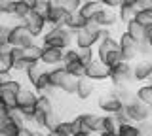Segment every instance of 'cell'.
Here are the masks:
<instances>
[{
    "label": "cell",
    "instance_id": "27",
    "mask_svg": "<svg viewBox=\"0 0 152 136\" xmlns=\"http://www.w3.org/2000/svg\"><path fill=\"white\" fill-rule=\"evenodd\" d=\"M135 98L139 102H142L145 106H152V79L150 83H146V85H141L139 89L135 91Z\"/></svg>",
    "mask_w": 152,
    "mask_h": 136
},
{
    "label": "cell",
    "instance_id": "15",
    "mask_svg": "<svg viewBox=\"0 0 152 136\" xmlns=\"http://www.w3.org/2000/svg\"><path fill=\"white\" fill-rule=\"evenodd\" d=\"M74 44H76V49H95L99 44L97 36H93L91 32H88L86 29L78 30L74 34Z\"/></svg>",
    "mask_w": 152,
    "mask_h": 136
},
{
    "label": "cell",
    "instance_id": "2",
    "mask_svg": "<svg viewBox=\"0 0 152 136\" xmlns=\"http://www.w3.org/2000/svg\"><path fill=\"white\" fill-rule=\"evenodd\" d=\"M40 40L44 47H55V49L66 51L74 44V34L65 27H55V29H48Z\"/></svg>",
    "mask_w": 152,
    "mask_h": 136
},
{
    "label": "cell",
    "instance_id": "49",
    "mask_svg": "<svg viewBox=\"0 0 152 136\" xmlns=\"http://www.w3.org/2000/svg\"><path fill=\"white\" fill-rule=\"evenodd\" d=\"M97 136H116V132H101V134H97Z\"/></svg>",
    "mask_w": 152,
    "mask_h": 136
},
{
    "label": "cell",
    "instance_id": "23",
    "mask_svg": "<svg viewBox=\"0 0 152 136\" xmlns=\"http://www.w3.org/2000/svg\"><path fill=\"white\" fill-rule=\"evenodd\" d=\"M95 93V87H93V81H89V79H78V87H76V96L80 98V100H88V98H91V95Z\"/></svg>",
    "mask_w": 152,
    "mask_h": 136
},
{
    "label": "cell",
    "instance_id": "16",
    "mask_svg": "<svg viewBox=\"0 0 152 136\" xmlns=\"http://www.w3.org/2000/svg\"><path fill=\"white\" fill-rule=\"evenodd\" d=\"M91 21H95L101 29H108V30H110V27L116 25V21H118V13L112 12V10H107V8H101Z\"/></svg>",
    "mask_w": 152,
    "mask_h": 136
},
{
    "label": "cell",
    "instance_id": "14",
    "mask_svg": "<svg viewBox=\"0 0 152 136\" xmlns=\"http://www.w3.org/2000/svg\"><path fill=\"white\" fill-rule=\"evenodd\" d=\"M63 59H65V49L44 47V55H42V63L40 64L55 68V66H61V64H63Z\"/></svg>",
    "mask_w": 152,
    "mask_h": 136
},
{
    "label": "cell",
    "instance_id": "31",
    "mask_svg": "<svg viewBox=\"0 0 152 136\" xmlns=\"http://www.w3.org/2000/svg\"><path fill=\"white\" fill-rule=\"evenodd\" d=\"M116 136H141V130L133 123H124V125H118Z\"/></svg>",
    "mask_w": 152,
    "mask_h": 136
},
{
    "label": "cell",
    "instance_id": "38",
    "mask_svg": "<svg viewBox=\"0 0 152 136\" xmlns=\"http://www.w3.org/2000/svg\"><path fill=\"white\" fill-rule=\"evenodd\" d=\"M78 57L86 66H88V64L95 59V49H78Z\"/></svg>",
    "mask_w": 152,
    "mask_h": 136
},
{
    "label": "cell",
    "instance_id": "48",
    "mask_svg": "<svg viewBox=\"0 0 152 136\" xmlns=\"http://www.w3.org/2000/svg\"><path fill=\"white\" fill-rule=\"evenodd\" d=\"M44 136H63V134H61V132H59V130H57V129H55V130H48V132H46Z\"/></svg>",
    "mask_w": 152,
    "mask_h": 136
},
{
    "label": "cell",
    "instance_id": "4",
    "mask_svg": "<svg viewBox=\"0 0 152 136\" xmlns=\"http://www.w3.org/2000/svg\"><path fill=\"white\" fill-rule=\"evenodd\" d=\"M32 44H36V38L28 32V29L23 23H17V25L12 27V32H10V47L27 49Z\"/></svg>",
    "mask_w": 152,
    "mask_h": 136
},
{
    "label": "cell",
    "instance_id": "41",
    "mask_svg": "<svg viewBox=\"0 0 152 136\" xmlns=\"http://www.w3.org/2000/svg\"><path fill=\"white\" fill-rule=\"evenodd\" d=\"M137 12H148L152 13V0H135Z\"/></svg>",
    "mask_w": 152,
    "mask_h": 136
},
{
    "label": "cell",
    "instance_id": "7",
    "mask_svg": "<svg viewBox=\"0 0 152 136\" xmlns=\"http://www.w3.org/2000/svg\"><path fill=\"white\" fill-rule=\"evenodd\" d=\"M114 87H126L129 81H133V64L131 63H122L110 70V79Z\"/></svg>",
    "mask_w": 152,
    "mask_h": 136
},
{
    "label": "cell",
    "instance_id": "34",
    "mask_svg": "<svg viewBox=\"0 0 152 136\" xmlns=\"http://www.w3.org/2000/svg\"><path fill=\"white\" fill-rule=\"evenodd\" d=\"M59 123H61V117L57 115L55 112H53V114H48L46 115V127H44L46 132H48V130H55L57 127H59Z\"/></svg>",
    "mask_w": 152,
    "mask_h": 136
},
{
    "label": "cell",
    "instance_id": "22",
    "mask_svg": "<svg viewBox=\"0 0 152 136\" xmlns=\"http://www.w3.org/2000/svg\"><path fill=\"white\" fill-rule=\"evenodd\" d=\"M48 72V68L44 66V64H32L31 68L25 72V76H27V81L32 85V89H34L36 85H38V81L42 79V76Z\"/></svg>",
    "mask_w": 152,
    "mask_h": 136
},
{
    "label": "cell",
    "instance_id": "28",
    "mask_svg": "<svg viewBox=\"0 0 152 136\" xmlns=\"http://www.w3.org/2000/svg\"><path fill=\"white\" fill-rule=\"evenodd\" d=\"M42 55H44V45L42 44H32L31 47L25 49V57L31 60L32 64H40L42 63Z\"/></svg>",
    "mask_w": 152,
    "mask_h": 136
},
{
    "label": "cell",
    "instance_id": "47",
    "mask_svg": "<svg viewBox=\"0 0 152 136\" xmlns=\"http://www.w3.org/2000/svg\"><path fill=\"white\" fill-rule=\"evenodd\" d=\"M23 136H44L42 132H38V130H31V129H25V132Z\"/></svg>",
    "mask_w": 152,
    "mask_h": 136
},
{
    "label": "cell",
    "instance_id": "45",
    "mask_svg": "<svg viewBox=\"0 0 152 136\" xmlns=\"http://www.w3.org/2000/svg\"><path fill=\"white\" fill-rule=\"evenodd\" d=\"M10 112H12V110H10V108H8L6 104H4L2 100H0V121L8 119V117H10Z\"/></svg>",
    "mask_w": 152,
    "mask_h": 136
},
{
    "label": "cell",
    "instance_id": "26",
    "mask_svg": "<svg viewBox=\"0 0 152 136\" xmlns=\"http://www.w3.org/2000/svg\"><path fill=\"white\" fill-rule=\"evenodd\" d=\"M126 32L131 36L135 42H139V44H142L145 42V34H146V29L145 27H141L137 21H131V23H127L126 25Z\"/></svg>",
    "mask_w": 152,
    "mask_h": 136
},
{
    "label": "cell",
    "instance_id": "51",
    "mask_svg": "<svg viewBox=\"0 0 152 136\" xmlns=\"http://www.w3.org/2000/svg\"><path fill=\"white\" fill-rule=\"evenodd\" d=\"M148 119H150V121H152V106H150V117H148Z\"/></svg>",
    "mask_w": 152,
    "mask_h": 136
},
{
    "label": "cell",
    "instance_id": "9",
    "mask_svg": "<svg viewBox=\"0 0 152 136\" xmlns=\"http://www.w3.org/2000/svg\"><path fill=\"white\" fill-rule=\"evenodd\" d=\"M66 17H69V12L63 8V2H51L50 10L46 13V23L50 29H55V27H65Z\"/></svg>",
    "mask_w": 152,
    "mask_h": 136
},
{
    "label": "cell",
    "instance_id": "37",
    "mask_svg": "<svg viewBox=\"0 0 152 136\" xmlns=\"http://www.w3.org/2000/svg\"><path fill=\"white\" fill-rule=\"evenodd\" d=\"M31 66H32V63L27 57H21V59H17L15 63H13V70H15V72H27ZM13 70H12V72H13Z\"/></svg>",
    "mask_w": 152,
    "mask_h": 136
},
{
    "label": "cell",
    "instance_id": "33",
    "mask_svg": "<svg viewBox=\"0 0 152 136\" xmlns=\"http://www.w3.org/2000/svg\"><path fill=\"white\" fill-rule=\"evenodd\" d=\"M135 21L139 23L141 27L148 29V27H152V13H148V12H137V15H135Z\"/></svg>",
    "mask_w": 152,
    "mask_h": 136
},
{
    "label": "cell",
    "instance_id": "21",
    "mask_svg": "<svg viewBox=\"0 0 152 136\" xmlns=\"http://www.w3.org/2000/svg\"><path fill=\"white\" fill-rule=\"evenodd\" d=\"M86 25H88V21H86L84 17L80 15L78 12H76V13H69V17H66V23H65V29H69L72 34H76L78 30L86 29Z\"/></svg>",
    "mask_w": 152,
    "mask_h": 136
},
{
    "label": "cell",
    "instance_id": "30",
    "mask_svg": "<svg viewBox=\"0 0 152 136\" xmlns=\"http://www.w3.org/2000/svg\"><path fill=\"white\" fill-rule=\"evenodd\" d=\"M0 66L6 70H13V55H12V47H0Z\"/></svg>",
    "mask_w": 152,
    "mask_h": 136
},
{
    "label": "cell",
    "instance_id": "36",
    "mask_svg": "<svg viewBox=\"0 0 152 136\" xmlns=\"http://www.w3.org/2000/svg\"><path fill=\"white\" fill-rule=\"evenodd\" d=\"M50 6H51L50 0H34V2H32V10L38 12L40 15H44V17H46L48 10H50Z\"/></svg>",
    "mask_w": 152,
    "mask_h": 136
},
{
    "label": "cell",
    "instance_id": "44",
    "mask_svg": "<svg viewBox=\"0 0 152 136\" xmlns=\"http://www.w3.org/2000/svg\"><path fill=\"white\" fill-rule=\"evenodd\" d=\"M10 79H12V70H6V68L0 66V85L6 83V81H10Z\"/></svg>",
    "mask_w": 152,
    "mask_h": 136
},
{
    "label": "cell",
    "instance_id": "24",
    "mask_svg": "<svg viewBox=\"0 0 152 136\" xmlns=\"http://www.w3.org/2000/svg\"><path fill=\"white\" fill-rule=\"evenodd\" d=\"M61 66L66 70V74H70V76H74V78H78V79L86 78V64L80 59L70 60V63H65V64H61Z\"/></svg>",
    "mask_w": 152,
    "mask_h": 136
},
{
    "label": "cell",
    "instance_id": "3",
    "mask_svg": "<svg viewBox=\"0 0 152 136\" xmlns=\"http://www.w3.org/2000/svg\"><path fill=\"white\" fill-rule=\"evenodd\" d=\"M36 102H38V93L34 89H21V93L17 95V104L15 108L19 110V114L25 117L27 123H32V117L36 112Z\"/></svg>",
    "mask_w": 152,
    "mask_h": 136
},
{
    "label": "cell",
    "instance_id": "39",
    "mask_svg": "<svg viewBox=\"0 0 152 136\" xmlns=\"http://www.w3.org/2000/svg\"><path fill=\"white\" fill-rule=\"evenodd\" d=\"M0 15H13V0H0Z\"/></svg>",
    "mask_w": 152,
    "mask_h": 136
},
{
    "label": "cell",
    "instance_id": "17",
    "mask_svg": "<svg viewBox=\"0 0 152 136\" xmlns=\"http://www.w3.org/2000/svg\"><path fill=\"white\" fill-rule=\"evenodd\" d=\"M137 15V6H135V0H122V6L118 8V19H120L124 25L135 21Z\"/></svg>",
    "mask_w": 152,
    "mask_h": 136
},
{
    "label": "cell",
    "instance_id": "20",
    "mask_svg": "<svg viewBox=\"0 0 152 136\" xmlns=\"http://www.w3.org/2000/svg\"><path fill=\"white\" fill-rule=\"evenodd\" d=\"M101 2H97V0H86V2H82V6H80L78 13L84 17L86 21H91L95 15H97V12L101 10Z\"/></svg>",
    "mask_w": 152,
    "mask_h": 136
},
{
    "label": "cell",
    "instance_id": "12",
    "mask_svg": "<svg viewBox=\"0 0 152 136\" xmlns=\"http://www.w3.org/2000/svg\"><path fill=\"white\" fill-rule=\"evenodd\" d=\"M82 127V132L88 134H101V115L97 114H80L76 115Z\"/></svg>",
    "mask_w": 152,
    "mask_h": 136
},
{
    "label": "cell",
    "instance_id": "25",
    "mask_svg": "<svg viewBox=\"0 0 152 136\" xmlns=\"http://www.w3.org/2000/svg\"><path fill=\"white\" fill-rule=\"evenodd\" d=\"M66 76V70L63 66H55V68H50L48 70V79H50V85L55 89V91H59V85L61 81H63V78Z\"/></svg>",
    "mask_w": 152,
    "mask_h": 136
},
{
    "label": "cell",
    "instance_id": "5",
    "mask_svg": "<svg viewBox=\"0 0 152 136\" xmlns=\"http://www.w3.org/2000/svg\"><path fill=\"white\" fill-rule=\"evenodd\" d=\"M124 114H126V117H127V121H129V123L141 125V123H145V121H148V117H150V108L145 106L142 102H139V100L135 98V100L127 102V104L124 106Z\"/></svg>",
    "mask_w": 152,
    "mask_h": 136
},
{
    "label": "cell",
    "instance_id": "10",
    "mask_svg": "<svg viewBox=\"0 0 152 136\" xmlns=\"http://www.w3.org/2000/svg\"><path fill=\"white\" fill-rule=\"evenodd\" d=\"M86 79H89V81H107V79H110V68L95 57L86 66Z\"/></svg>",
    "mask_w": 152,
    "mask_h": 136
},
{
    "label": "cell",
    "instance_id": "19",
    "mask_svg": "<svg viewBox=\"0 0 152 136\" xmlns=\"http://www.w3.org/2000/svg\"><path fill=\"white\" fill-rule=\"evenodd\" d=\"M32 2L34 0H13V17L23 23L25 17L32 12Z\"/></svg>",
    "mask_w": 152,
    "mask_h": 136
},
{
    "label": "cell",
    "instance_id": "43",
    "mask_svg": "<svg viewBox=\"0 0 152 136\" xmlns=\"http://www.w3.org/2000/svg\"><path fill=\"white\" fill-rule=\"evenodd\" d=\"M101 6L103 8H107V10H118V8L122 6V0H103L101 2Z\"/></svg>",
    "mask_w": 152,
    "mask_h": 136
},
{
    "label": "cell",
    "instance_id": "40",
    "mask_svg": "<svg viewBox=\"0 0 152 136\" xmlns=\"http://www.w3.org/2000/svg\"><path fill=\"white\" fill-rule=\"evenodd\" d=\"M80 6H82L80 0H63V8L69 13H76V12L80 10Z\"/></svg>",
    "mask_w": 152,
    "mask_h": 136
},
{
    "label": "cell",
    "instance_id": "29",
    "mask_svg": "<svg viewBox=\"0 0 152 136\" xmlns=\"http://www.w3.org/2000/svg\"><path fill=\"white\" fill-rule=\"evenodd\" d=\"M76 87H78V78L66 74L59 85V91H63L65 95H76Z\"/></svg>",
    "mask_w": 152,
    "mask_h": 136
},
{
    "label": "cell",
    "instance_id": "32",
    "mask_svg": "<svg viewBox=\"0 0 152 136\" xmlns=\"http://www.w3.org/2000/svg\"><path fill=\"white\" fill-rule=\"evenodd\" d=\"M36 112H40V114H53V102H51V98H46V96H38V102H36Z\"/></svg>",
    "mask_w": 152,
    "mask_h": 136
},
{
    "label": "cell",
    "instance_id": "13",
    "mask_svg": "<svg viewBox=\"0 0 152 136\" xmlns=\"http://www.w3.org/2000/svg\"><path fill=\"white\" fill-rule=\"evenodd\" d=\"M152 79V59H141L133 64V81H150Z\"/></svg>",
    "mask_w": 152,
    "mask_h": 136
},
{
    "label": "cell",
    "instance_id": "46",
    "mask_svg": "<svg viewBox=\"0 0 152 136\" xmlns=\"http://www.w3.org/2000/svg\"><path fill=\"white\" fill-rule=\"evenodd\" d=\"M145 42H146V44H148L150 47H152V27H148V29H146V34H145Z\"/></svg>",
    "mask_w": 152,
    "mask_h": 136
},
{
    "label": "cell",
    "instance_id": "50",
    "mask_svg": "<svg viewBox=\"0 0 152 136\" xmlns=\"http://www.w3.org/2000/svg\"><path fill=\"white\" fill-rule=\"evenodd\" d=\"M76 136H93V134H88V132H80V134H76Z\"/></svg>",
    "mask_w": 152,
    "mask_h": 136
},
{
    "label": "cell",
    "instance_id": "18",
    "mask_svg": "<svg viewBox=\"0 0 152 136\" xmlns=\"http://www.w3.org/2000/svg\"><path fill=\"white\" fill-rule=\"evenodd\" d=\"M25 129H27V127L17 125L15 121L12 119V117L0 121V136H23Z\"/></svg>",
    "mask_w": 152,
    "mask_h": 136
},
{
    "label": "cell",
    "instance_id": "8",
    "mask_svg": "<svg viewBox=\"0 0 152 136\" xmlns=\"http://www.w3.org/2000/svg\"><path fill=\"white\" fill-rule=\"evenodd\" d=\"M23 25L28 29V32H31L34 38H42L44 36V32L48 30V23H46V17L40 15L38 12L32 10L28 15L25 17V21H23Z\"/></svg>",
    "mask_w": 152,
    "mask_h": 136
},
{
    "label": "cell",
    "instance_id": "11",
    "mask_svg": "<svg viewBox=\"0 0 152 136\" xmlns=\"http://www.w3.org/2000/svg\"><path fill=\"white\" fill-rule=\"evenodd\" d=\"M97 106L104 115H116V114H120L124 110V102L118 96H114L112 93H104V95L99 96Z\"/></svg>",
    "mask_w": 152,
    "mask_h": 136
},
{
    "label": "cell",
    "instance_id": "1",
    "mask_svg": "<svg viewBox=\"0 0 152 136\" xmlns=\"http://www.w3.org/2000/svg\"><path fill=\"white\" fill-rule=\"evenodd\" d=\"M95 57L101 60L103 64H107L108 68H114L118 64L124 63L122 59V53H120V45H118V40L114 38H107V40H101L95 47Z\"/></svg>",
    "mask_w": 152,
    "mask_h": 136
},
{
    "label": "cell",
    "instance_id": "35",
    "mask_svg": "<svg viewBox=\"0 0 152 136\" xmlns=\"http://www.w3.org/2000/svg\"><path fill=\"white\" fill-rule=\"evenodd\" d=\"M10 32H12V27L0 23V47L10 45Z\"/></svg>",
    "mask_w": 152,
    "mask_h": 136
},
{
    "label": "cell",
    "instance_id": "42",
    "mask_svg": "<svg viewBox=\"0 0 152 136\" xmlns=\"http://www.w3.org/2000/svg\"><path fill=\"white\" fill-rule=\"evenodd\" d=\"M139 127V130H141V136H152V121H145V123H141V125H137Z\"/></svg>",
    "mask_w": 152,
    "mask_h": 136
},
{
    "label": "cell",
    "instance_id": "6",
    "mask_svg": "<svg viewBox=\"0 0 152 136\" xmlns=\"http://www.w3.org/2000/svg\"><path fill=\"white\" fill-rule=\"evenodd\" d=\"M118 45H120V53H122L124 63H131V60H135L139 57V42H135L126 30L118 38Z\"/></svg>",
    "mask_w": 152,
    "mask_h": 136
}]
</instances>
